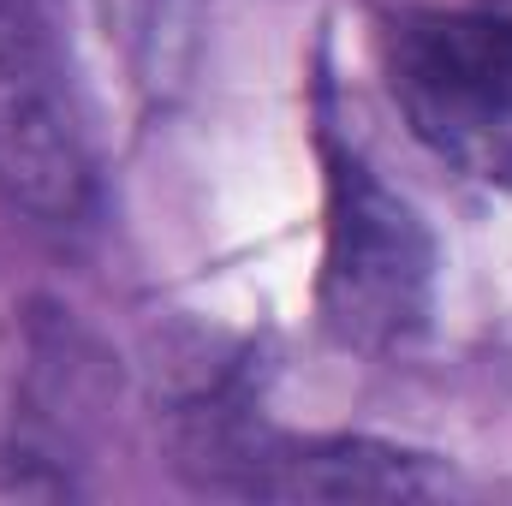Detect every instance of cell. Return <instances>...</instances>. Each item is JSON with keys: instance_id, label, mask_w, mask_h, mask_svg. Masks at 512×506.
Returning <instances> with one entry per match:
<instances>
[{"instance_id": "cell-3", "label": "cell", "mask_w": 512, "mask_h": 506, "mask_svg": "<svg viewBox=\"0 0 512 506\" xmlns=\"http://www.w3.org/2000/svg\"><path fill=\"white\" fill-rule=\"evenodd\" d=\"M0 197L30 221L90 209V155L30 0H0Z\"/></svg>"}, {"instance_id": "cell-2", "label": "cell", "mask_w": 512, "mask_h": 506, "mask_svg": "<svg viewBox=\"0 0 512 506\" xmlns=\"http://www.w3.org/2000/svg\"><path fill=\"white\" fill-rule=\"evenodd\" d=\"M387 72L435 155L512 185V12H411L393 24Z\"/></svg>"}, {"instance_id": "cell-1", "label": "cell", "mask_w": 512, "mask_h": 506, "mask_svg": "<svg viewBox=\"0 0 512 506\" xmlns=\"http://www.w3.org/2000/svg\"><path fill=\"white\" fill-rule=\"evenodd\" d=\"M316 304L328 334L370 358L411 346L435 310V239L423 215L352 155H334L328 167Z\"/></svg>"}, {"instance_id": "cell-4", "label": "cell", "mask_w": 512, "mask_h": 506, "mask_svg": "<svg viewBox=\"0 0 512 506\" xmlns=\"http://www.w3.org/2000/svg\"><path fill=\"white\" fill-rule=\"evenodd\" d=\"M203 477L215 489L274 495V501H429L447 495L453 477L411 447H387L364 435L334 441H262V435H215L203 441Z\"/></svg>"}]
</instances>
